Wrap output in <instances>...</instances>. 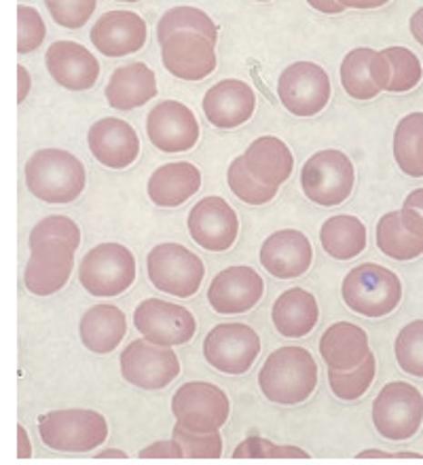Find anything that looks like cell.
I'll return each instance as SVG.
<instances>
[{
    "label": "cell",
    "instance_id": "cell-1",
    "mask_svg": "<svg viewBox=\"0 0 423 465\" xmlns=\"http://www.w3.org/2000/svg\"><path fill=\"white\" fill-rule=\"evenodd\" d=\"M260 391L267 400L295 406L309 400L317 385V364L307 349L282 347L265 360L258 372Z\"/></svg>",
    "mask_w": 423,
    "mask_h": 465
},
{
    "label": "cell",
    "instance_id": "cell-2",
    "mask_svg": "<svg viewBox=\"0 0 423 465\" xmlns=\"http://www.w3.org/2000/svg\"><path fill=\"white\" fill-rule=\"evenodd\" d=\"M87 173L83 163L62 148H43L25 163V186L45 203H73L83 193Z\"/></svg>",
    "mask_w": 423,
    "mask_h": 465
},
{
    "label": "cell",
    "instance_id": "cell-3",
    "mask_svg": "<svg viewBox=\"0 0 423 465\" xmlns=\"http://www.w3.org/2000/svg\"><path fill=\"white\" fill-rule=\"evenodd\" d=\"M341 294L351 312L367 318H383L400 305L402 283L398 275L381 264L364 262L345 275Z\"/></svg>",
    "mask_w": 423,
    "mask_h": 465
},
{
    "label": "cell",
    "instance_id": "cell-4",
    "mask_svg": "<svg viewBox=\"0 0 423 465\" xmlns=\"http://www.w3.org/2000/svg\"><path fill=\"white\" fill-rule=\"evenodd\" d=\"M38 434L49 449L60 453H89L108 438V423L96 411H51L38 417Z\"/></svg>",
    "mask_w": 423,
    "mask_h": 465
},
{
    "label": "cell",
    "instance_id": "cell-5",
    "mask_svg": "<svg viewBox=\"0 0 423 465\" xmlns=\"http://www.w3.org/2000/svg\"><path fill=\"white\" fill-rule=\"evenodd\" d=\"M373 423L389 442H405L418 434L423 423V396L418 387L392 381L373 402Z\"/></svg>",
    "mask_w": 423,
    "mask_h": 465
},
{
    "label": "cell",
    "instance_id": "cell-6",
    "mask_svg": "<svg viewBox=\"0 0 423 465\" xmlns=\"http://www.w3.org/2000/svg\"><path fill=\"white\" fill-rule=\"evenodd\" d=\"M79 280L89 294L102 299L119 296L132 288L136 280V258L126 245L100 243L85 254Z\"/></svg>",
    "mask_w": 423,
    "mask_h": 465
},
{
    "label": "cell",
    "instance_id": "cell-7",
    "mask_svg": "<svg viewBox=\"0 0 423 465\" xmlns=\"http://www.w3.org/2000/svg\"><path fill=\"white\" fill-rule=\"evenodd\" d=\"M148 280L166 294L188 299L204 282L206 267L197 254L180 243H159L146 258Z\"/></svg>",
    "mask_w": 423,
    "mask_h": 465
},
{
    "label": "cell",
    "instance_id": "cell-8",
    "mask_svg": "<svg viewBox=\"0 0 423 465\" xmlns=\"http://www.w3.org/2000/svg\"><path fill=\"white\" fill-rule=\"evenodd\" d=\"M354 163L341 151H320L301 172V189L309 202L324 208L341 205L354 191Z\"/></svg>",
    "mask_w": 423,
    "mask_h": 465
},
{
    "label": "cell",
    "instance_id": "cell-9",
    "mask_svg": "<svg viewBox=\"0 0 423 465\" xmlns=\"http://www.w3.org/2000/svg\"><path fill=\"white\" fill-rule=\"evenodd\" d=\"M229 411L231 404L227 393L206 381L185 383L172 398L176 421L199 434L218 431L229 419Z\"/></svg>",
    "mask_w": 423,
    "mask_h": 465
},
{
    "label": "cell",
    "instance_id": "cell-10",
    "mask_svg": "<svg viewBox=\"0 0 423 465\" xmlns=\"http://www.w3.org/2000/svg\"><path fill=\"white\" fill-rule=\"evenodd\" d=\"M121 374L127 383L140 390H164L180 374V361L172 347L138 339L123 349Z\"/></svg>",
    "mask_w": 423,
    "mask_h": 465
},
{
    "label": "cell",
    "instance_id": "cell-11",
    "mask_svg": "<svg viewBox=\"0 0 423 465\" xmlns=\"http://www.w3.org/2000/svg\"><path fill=\"white\" fill-rule=\"evenodd\" d=\"M277 95L284 108L295 116H316L330 102L327 70L314 62H297L279 76Z\"/></svg>",
    "mask_w": 423,
    "mask_h": 465
},
{
    "label": "cell",
    "instance_id": "cell-12",
    "mask_svg": "<svg viewBox=\"0 0 423 465\" xmlns=\"http://www.w3.org/2000/svg\"><path fill=\"white\" fill-rule=\"evenodd\" d=\"M260 353V339L248 324H218L207 332L206 361L218 372H248Z\"/></svg>",
    "mask_w": 423,
    "mask_h": 465
},
{
    "label": "cell",
    "instance_id": "cell-13",
    "mask_svg": "<svg viewBox=\"0 0 423 465\" xmlns=\"http://www.w3.org/2000/svg\"><path fill=\"white\" fill-rule=\"evenodd\" d=\"M134 324L146 341L155 345H186L195 337L197 322L182 305L159 299H146L134 312Z\"/></svg>",
    "mask_w": 423,
    "mask_h": 465
},
{
    "label": "cell",
    "instance_id": "cell-14",
    "mask_svg": "<svg viewBox=\"0 0 423 465\" xmlns=\"http://www.w3.org/2000/svg\"><path fill=\"white\" fill-rule=\"evenodd\" d=\"M161 62L182 81H204L217 68V43L199 32H174L161 41Z\"/></svg>",
    "mask_w": 423,
    "mask_h": 465
},
{
    "label": "cell",
    "instance_id": "cell-15",
    "mask_svg": "<svg viewBox=\"0 0 423 465\" xmlns=\"http://www.w3.org/2000/svg\"><path fill=\"white\" fill-rule=\"evenodd\" d=\"M146 134L161 153H186L197 144L199 123L191 108L182 102L166 100L148 113Z\"/></svg>",
    "mask_w": 423,
    "mask_h": 465
},
{
    "label": "cell",
    "instance_id": "cell-16",
    "mask_svg": "<svg viewBox=\"0 0 423 465\" xmlns=\"http://www.w3.org/2000/svg\"><path fill=\"white\" fill-rule=\"evenodd\" d=\"M24 282L28 292L51 296L66 286L75 267V248L64 242H43L30 248Z\"/></svg>",
    "mask_w": 423,
    "mask_h": 465
},
{
    "label": "cell",
    "instance_id": "cell-17",
    "mask_svg": "<svg viewBox=\"0 0 423 465\" xmlns=\"http://www.w3.org/2000/svg\"><path fill=\"white\" fill-rule=\"evenodd\" d=\"M188 232L207 252H225L236 243L239 221L223 197H206L188 212Z\"/></svg>",
    "mask_w": 423,
    "mask_h": 465
},
{
    "label": "cell",
    "instance_id": "cell-18",
    "mask_svg": "<svg viewBox=\"0 0 423 465\" xmlns=\"http://www.w3.org/2000/svg\"><path fill=\"white\" fill-rule=\"evenodd\" d=\"M265 283L250 267H229L214 277L207 288V301L220 315L250 312L263 299Z\"/></svg>",
    "mask_w": 423,
    "mask_h": 465
},
{
    "label": "cell",
    "instance_id": "cell-19",
    "mask_svg": "<svg viewBox=\"0 0 423 465\" xmlns=\"http://www.w3.org/2000/svg\"><path fill=\"white\" fill-rule=\"evenodd\" d=\"M146 22L132 11H108L89 32L94 47L106 57L136 54L146 43Z\"/></svg>",
    "mask_w": 423,
    "mask_h": 465
},
{
    "label": "cell",
    "instance_id": "cell-20",
    "mask_svg": "<svg viewBox=\"0 0 423 465\" xmlns=\"http://www.w3.org/2000/svg\"><path fill=\"white\" fill-rule=\"evenodd\" d=\"M89 151L110 170H126L138 159L140 140L136 129L121 119H100L89 127Z\"/></svg>",
    "mask_w": 423,
    "mask_h": 465
},
{
    "label": "cell",
    "instance_id": "cell-21",
    "mask_svg": "<svg viewBox=\"0 0 423 465\" xmlns=\"http://www.w3.org/2000/svg\"><path fill=\"white\" fill-rule=\"evenodd\" d=\"M311 258H314V250H311L309 239L295 229L273 232L260 245V264L277 280L301 277L305 271H309Z\"/></svg>",
    "mask_w": 423,
    "mask_h": 465
},
{
    "label": "cell",
    "instance_id": "cell-22",
    "mask_svg": "<svg viewBox=\"0 0 423 465\" xmlns=\"http://www.w3.org/2000/svg\"><path fill=\"white\" fill-rule=\"evenodd\" d=\"M377 248L394 261H413L423 254V216L405 208L388 212L377 223Z\"/></svg>",
    "mask_w": 423,
    "mask_h": 465
},
{
    "label": "cell",
    "instance_id": "cell-23",
    "mask_svg": "<svg viewBox=\"0 0 423 465\" xmlns=\"http://www.w3.org/2000/svg\"><path fill=\"white\" fill-rule=\"evenodd\" d=\"M47 70L57 85L70 92H87L100 76L96 55L73 41H57L47 49Z\"/></svg>",
    "mask_w": 423,
    "mask_h": 465
},
{
    "label": "cell",
    "instance_id": "cell-24",
    "mask_svg": "<svg viewBox=\"0 0 423 465\" xmlns=\"http://www.w3.org/2000/svg\"><path fill=\"white\" fill-rule=\"evenodd\" d=\"M257 108V95H254L248 83L239 79H225L207 89L204 95L206 119L218 129H236L252 119Z\"/></svg>",
    "mask_w": 423,
    "mask_h": 465
},
{
    "label": "cell",
    "instance_id": "cell-25",
    "mask_svg": "<svg viewBox=\"0 0 423 465\" xmlns=\"http://www.w3.org/2000/svg\"><path fill=\"white\" fill-rule=\"evenodd\" d=\"M104 95L116 111H134L157 95V79L146 64H126L110 74Z\"/></svg>",
    "mask_w": 423,
    "mask_h": 465
},
{
    "label": "cell",
    "instance_id": "cell-26",
    "mask_svg": "<svg viewBox=\"0 0 423 465\" xmlns=\"http://www.w3.org/2000/svg\"><path fill=\"white\" fill-rule=\"evenodd\" d=\"M368 353L367 332L351 322H337L320 339V355L330 371H354Z\"/></svg>",
    "mask_w": 423,
    "mask_h": 465
},
{
    "label": "cell",
    "instance_id": "cell-27",
    "mask_svg": "<svg viewBox=\"0 0 423 465\" xmlns=\"http://www.w3.org/2000/svg\"><path fill=\"white\" fill-rule=\"evenodd\" d=\"M201 189V172L193 163L161 165L148 178V197L159 208H178Z\"/></svg>",
    "mask_w": 423,
    "mask_h": 465
},
{
    "label": "cell",
    "instance_id": "cell-28",
    "mask_svg": "<svg viewBox=\"0 0 423 465\" xmlns=\"http://www.w3.org/2000/svg\"><path fill=\"white\" fill-rule=\"evenodd\" d=\"M273 326L286 339H303L314 331L320 318L316 296L303 288H290L277 296L271 312Z\"/></svg>",
    "mask_w": 423,
    "mask_h": 465
},
{
    "label": "cell",
    "instance_id": "cell-29",
    "mask_svg": "<svg viewBox=\"0 0 423 465\" xmlns=\"http://www.w3.org/2000/svg\"><path fill=\"white\" fill-rule=\"evenodd\" d=\"M246 165L260 183L282 186L295 170V157L286 142L273 135H260L246 148Z\"/></svg>",
    "mask_w": 423,
    "mask_h": 465
},
{
    "label": "cell",
    "instance_id": "cell-30",
    "mask_svg": "<svg viewBox=\"0 0 423 465\" xmlns=\"http://www.w3.org/2000/svg\"><path fill=\"white\" fill-rule=\"evenodd\" d=\"M127 322L119 307L96 305L81 318V341L94 353H110L126 337Z\"/></svg>",
    "mask_w": 423,
    "mask_h": 465
},
{
    "label": "cell",
    "instance_id": "cell-31",
    "mask_svg": "<svg viewBox=\"0 0 423 465\" xmlns=\"http://www.w3.org/2000/svg\"><path fill=\"white\" fill-rule=\"evenodd\" d=\"M320 242L328 256L337 261H349L367 248V227L356 216H333L322 224Z\"/></svg>",
    "mask_w": 423,
    "mask_h": 465
},
{
    "label": "cell",
    "instance_id": "cell-32",
    "mask_svg": "<svg viewBox=\"0 0 423 465\" xmlns=\"http://www.w3.org/2000/svg\"><path fill=\"white\" fill-rule=\"evenodd\" d=\"M394 159L407 176L423 178V113L407 114L396 125Z\"/></svg>",
    "mask_w": 423,
    "mask_h": 465
},
{
    "label": "cell",
    "instance_id": "cell-33",
    "mask_svg": "<svg viewBox=\"0 0 423 465\" xmlns=\"http://www.w3.org/2000/svg\"><path fill=\"white\" fill-rule=\"evenodd\" d=\"M373 49H354L343 57L341 62V85L349 98L367 102L381 94L375 85L373 74H370V60H373Z\"/></svg>",
    "mask_w": 423,
    "mask_h": 465
},
{
    "label": "cell",
    "instance_id": "cell-34",
    "mask_svg": "<svg viewBox=\"0 0 423 465\" xmlns=\"http://www.w3.org/2000/svg\"><path fill=\"white\" fill-rule=\"evenodd\" d=\"M174 32H199L214 43L218 38V28L212 17L195 6H174L161 15L157 24V41H166Z\"/></svg>",
    "mask_w": 423,
    "mask_h": 465
},
{
    "label": "cell",
    "instance_id": "cell-35",
    "mask_svg": "<svg viewBox=\"0 0 423 465\" xmlns=\"http://www.w3.org/2000/svg\"><path fill=\"white\" fill-rule=\"evenodd\" d=\"M227 183H229V189L236 193V197H239L248 205L269 203L271 199H276L279 189V186L260 183V180L248 170V165H246L244 154L231 161L229 170H227Z\"/></svg>",
    "mask_w": 423,
    "mask_h": 465
},
{
    "label": "cell",
    "instance_id": "cell-36",
    "mask_svg": "<svg viewBox=\"0 0 423 465\" xmlns=\"http://www.w3.org/2000/svg\"><path fill=\"white\" fill-rule=\"evenodd\" d=\"M377 374L375 355L368 353V358L362 361L354 371H330L328 368V385L338 400H358L368 391Z\"/></svg>",
    "mask_w": 423,
    "mask_h": 465
},
{
    "label": "cell",
    "instance_id": "cell-37",
    "mask_svg": "<svg viewBox=\"0 0 423 465\" xmlns=\"http://www.w3.org/2000/svg\"><path fill=\"white\" fill-rule=\"evenodd\" d=\"M392 64V83H389V94H407L421 83L423 68L419 57L407 47H388L383 49Z\"/></svg>",
    "mask_w": 423,
    "mask_h": 465
},
{
    "label": "cell",
    "instance_id": "cell-38",
    "mask_svg": "<svg viewBox=\"0 0 423 465\" xmlns=\"http://www.w3.org/2000/svg\"><path fill=\"white\" fill-rule=\"evenodd\" d=\"M394 349L402 372L423 379V320H415L402 328Z\"/></svg>",
    "mask_w": 423,
    "mask_h": 465
},
{
    "label": "cell",
    "instance_id": "cell-39",
    "mask_svg": "<svg viewBox=\"0 0 423 465\" xmlns=\"http://www.w3.org/2000/svg\"><path fill=\"white\" fill-rule=\"evenodd\" d=\"M172 438L185 450V460H220L223 457V436L220 431L199 434L176 423Z\"/></svg>",
    "mask_w": 423,
    "mask_h": 465
},
{
    "label": "cell",
    "instance_id": "cell-40",
    "mask_svg": "<svg viewBox=\"0 0 423 465\" xmlns=\"http://www.w3.org/2000/svg\"><path fill=\"white\" fill-rule=\"evenodd\" d=\"M43 242H64L79 250L81 245V231L79 224L70 221L68 216H47L36 224L30 232V248Z\"/></svg>",
    "mask_w": 423,
    "mask_h": 465
},
{
    "label": "cell",
    "instance_id": "cell-41",
    "mask_svg": "<svg viewBox=\"0 0 423 465\" xmlns=\"http://www.w3.org/2000/svg\"><path fill=\"white\" fill-rule=\"evenodd\" d=\"M45 36H47V28L45 22L35 6L19 5L17 6V54L25 55L32 54L41 47Z\"/></svg>",
    "mask_w": 423,
    "mask_h": 465
},
{
    "label": "cell",
    "instance_id": "cell-42",
    "mask_svg": "<svg viewBox=\"0 0 423 465\" xmlns=\"http://www.w3.org/2000/svg\"><path fill=\"white\" fill-rule=\"evenodd\" d=\"M233 460H309V455L297 447H277L271 440L252 436L233 450Z\"/></svg>",
    "mask_w": 423,
    "mask_h": 465
},
{
    "label": "cell",
    "instance_id": "cell-43",
    "mask_svg": "<svg viewBox=\"0 0 423 465\" xmlns=\"http://www.w3.org/2000/svg\"><path fill=\"white\" fill-rule=\"evenodd\" d=\"M54 22L62 28L76 30L83 28L94 15L97 0H45Z\"/></svg>",
    "mask_w": 423,
    "mask_h": 465
},
{
    "label": "cell",
    "instance_id": "cell-44",
    "mask_svg": "<svg viewBox=\"0 0 423 465\" xmlns=\"http://www.w3.org/2000/svg\"><path fill=\"white\" fill-rule=\"evenodd\" d=\"M140 460H185V450L178 442L169 440V442H155L151 447L140 450Z\"/></svg>",
    "mask_w": 423,
    "mask_h": 465
},
{
    "label": "cell",
    "instance_id": "cell-45",
    "mask_svg": "<svg viewBox=\"0 0 423 465\" xmlns=\"http://www.w3.org/2000/svg\"><path fill=\"white\" fill-rule=\"evenodd\" d=\"M370 74H373L375 85L381 92H388L389 83H392V64H389L386 51H375L373 60H370Z\"/></svg>",
    "mask_w": 423,
    "mask_h": 465
},
{
    "label": "cell",
    "instance_id": "cell-46",
    "mask_svg": "<svg viewBox=\"0 0 423 465\" xmlns=\"http://www.w3.org/2000/svg\"><path fill=\"white\" fill-rule=\"evenodd\" d=\"M360 461H423V455L419 453H383V450H362L356 457Z\"/></svg>",
    "mask_w": 423,
    "mask_h": 465
},
{
    "label": "cell",
    "instance_id": "cell-47",
    "mask_svg": "<svg viewBox=\"0 0 423 465\" xmlns=\"http://www.w3.org/2000/svg\"><path fill=\"white\" fill-rule=\"evenodd\" d=\"M30 73L24 66H17V104H24V100L28 98L30 94Z\"/></svg>",
    "mask_w": 423,
    "mask_h": 465
},
{
    "label": "cell",
    "instance_id": "cell-48",
    "mask_svg": "<svg viewBox=\"0 0 423 465\" xmlns=\"http://www.w3.org/2000/svg\"><path fill=\"white\" fill-rule=\"evenodd\" d=\"M311 9L327 13V15H337V13H343L345 6L338 3V0H307Z\"/></svg>",
    "mask_w": 423,
    "mask_h": 465
},
{
    "label": "cell",
    "instance_id": "cell-49",
    "mask_svg": "<svg viewBox=\"0 0 423 465\" xmlns=\"http://www.w3.org/2000/svg\"><path fill=\"white\" fill-rule=\"evenodd\" d=\"M32 457V447H30V438L25 434L24 425L17 428V460H30Z\"/></svg>",
    "mask_w": 423,
    "mask_h": 465
},
{
    "label": "cell",
    "instance_id": "cell-50",
    "mask_svg": "<svg viewBox=\"0 0 423 465\" xmlns=\"http://www.w3.org/2000/svg\"><path fill=\"white\" fill-rule=\"evenodd\" d=\"M345 9H379V6L388 5L389 0H338Z\"/></svg>",
    "mask_w": 423,
    "mask_h": 465
},
{
    "label": "cell",
    "instance_id": "cell-51",
    "mask_svg": "<svg viewBox=\"0 0 423 465\" xmlns=\"http://www.w3.org/2000/svg\"><path fill=\"white\" fill-rule=\"evenodd\" d=\"M408 28H411V35L415 36V41L423 47V6L413 13L411 22H408Z\"/></svg>",
    "mask_w": 423,
    "mask_h": 465
},
{
    "label": "cell",
    "instance_id": "cell-52",
    "mask_svg": "<svg viewBox=\"0 0 423 465\" xmlns=\"http://www.w3.org/2000/svg\"><path fill=\"white\" fill-rule=\"evenodd\" d=\"M405 208H413L418 210L423 216V189H415L413 193H408L405 199Z\"/></svg>",
    "mask_w": 423,
    "mask_h": 465
},
{
    "label": "cell",
    "instance_id": "cell-53",
    "mask_svg": "<svg viewBox=\"0 0 423 465\" xmlns=\"http://www.w3.org/2000/svg\"><path fill=\"white\" fill-rule=\"evenodd\" d=\"M96 460H100V461H104V460H127V455L123 453V450H113V449H108V450H102L100 455L96 457Z\"/></svg>",
    "mask_w": 423,
    "mask_h": 465
},
{
    "label": "cell",
    "instance_id": "cell-54",
    "mask_svg": "<svg viewBox=\"0 0 423 465\" xmlns=\"http://www.w3.org/2000/svg\"><path fill=\"white\" fill-rule=\"evenodd\" d=\"M116 3H138V0H116Z\"/></svg>",
    "mask_w": 423,
    "mask_h": 465
},
{
    "label": "cell",
    "instance_id": "cell-55",
    "mask_svg": "<svg viewBox=\"0 0 423 465\" xmlns=\"http://www.w3.org/2000/svg\"><path fill=\"white\" fill-rule=\"evenodd\" d=\"M257 3H267V0H257Z\"/></svg>",
    "mask_w": 423,
    "mask_h": 465
}]
</instances>
